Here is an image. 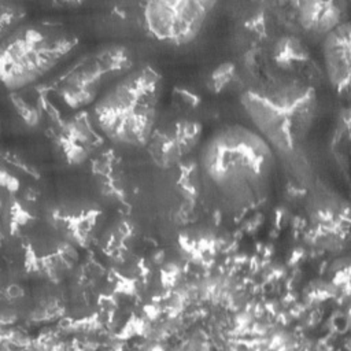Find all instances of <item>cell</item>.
Returning <instances> with one entry per match:
<instances>
[{
  "instance_id": "1",
  "label": "cell",
  "mask_w": 351,
  "mask_h": 351,
  "mask_svg": "<svg viewBox=\"0 0 351 351\" xmlns=\"http://www.w3.org/2000/svg\"><path fill=\"white\" fill-rule=\"evenodd\" d=\"M207 182L234 206L266 197L274 174V148L255 129L230 123L215 130L200 152Z\"/></svg>"
},
{
  "instance_id": "6",
  "label": "cell",
  "mask_w": 351,
  "mask_h": 351,
  "mask_svg": "<svg viewBox=\"0 0 351 351\" xmlns=\"http://www.w3.org/2000/svg\"><path fill=\"white\" fill-rule=\"evenodd\" d=\"M215 5V1L207 0L148 1L143 4V26L159 43L186 45L200 34Z\"/></svg>"
},
{
  "instance_id": "7",
  "label": "cell",
  "mask_w": 351,
  "mask_h": 351,
  "mask_svg": "<svg viewBox=\"0 0 351 351\" xmlns=\"http://www.w3.org/2000/svg\"><path fill=\"white\" fill-rule=\"evenodd\" d=\"M322 58L328 80L339 95H347L350 88L351 26L344 21L322 38Z\"/></svg>"
},
{
  "instance_id": "2",
  "label": "cell",
  "mask_w": 351,
  "mask_h": 351,
  "mask_svg": "<svg viewBox=\"0 0 351 351\" xmlns=\"http://www.w3.org/2000/svg\"><path fill=\"white\" fill-rule=\"evenodd\" d=\"M162 86L155 67H133L93 104L92 117L100 133L122 147L147 145L155 130Z\"/></svg>"
},
{
  "instance_id": "3",
  "label": "cell",
  "mask_w": 351,
  "mask_h": 351,
  "mask_svg": "<svg viewBox=\"0 0 351 351\" xmlns=\"http://www.w3.org/2000/svg\"><path fill=\"white\" fill-rule=\"evenodd\" d=\"M241 104L255 130L276 149L295 151L317 115L313 86L295 78H273L248 88Z\"/></svg>"
},
{
  "instance_id": "4",
  "label": "cell",
  "mask_w": 351,
  "mask_h": 351,
  "mask_svg": "<svg viewBox=\"0 0 351 351\" xmlns=\"http://www.w3.org/2000/svg\"><path fill=\"white\" fill-rule=\"evenodd\" d=\"M77 45V36L59 23H22L1 38L0 77L4 86L16 90L34 84L60 64Z\"/></svg>"
},
{
  "instance_id": "9",
  "label": "cell",
  "mask_w": 351,
  "mask_h": 351,
  "mask_svg": "<svg viewBox=\"0 0 351 351\" xmlns=\"http://www.w3.org/2000/svg\"><path fill=\"white\" fill-rule=\"evenodd\" d=\"M344 1H302L298 4V22L303 30L313 36L325 37L330 30L344 22Z\"/></svg>"
},
{
  "instance_id": "8",
  "label": "cell",
  "mask_w": 351,
  "mask_h": 351,
  "mask_svg": "<svg viewBox=\"0 0 351 351\" xmlns=\"http://www.w3.org/2000/svg\"><path fill=\"white\" fill-rule=\"evenodd\" d=\"M200 136L199 123L182 121L169 126L166 130H154L149 141L151 154L160 165L174 163L189 152Z\"/></svg>"
},
{
  "instance_id": "5",
  "label": "cell",
  "mask_w": 351,
  "mask_h": 351,
  "mask_svg": "<svg viewBox=\"0 0 351 351\" xmlns=\"http://www.w3.org/2000/svg\"><path fill=\"white\" fill-rule=\"evenodd\" d=\"M133 69V56L125 45L108 44L82 56L59 80L56 92L66 106L84 108Z\"/></svg>"
},
{
  "instance_id": "10",
  "label": "cell",
  "mask_w": 351,
  "mask_h": 351,
  "mask_svg": "<svg viewBox=\"0 0 351 351\" xmlns=\"http://www.w3.org/2000/svg\"><path fill=\"white\" fill-rule=\"evenodd\" d=\"M0 11H1V38L8 36L12 30H15L18 26H21L25 18V10L22 5L15 3H0Z\"/></svg>"
}]
</instances>
